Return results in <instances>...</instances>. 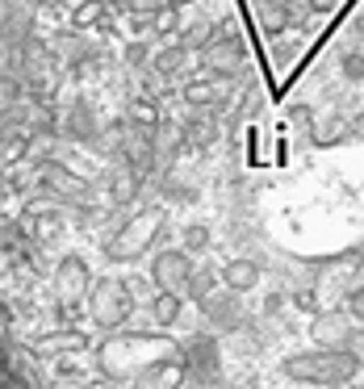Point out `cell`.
<instances>
[{"mask_svg": "<svg viewBox=\"0 0 364 389\" xmlns=\"http://www.w3.org/2000/svg\"><path fill=\"white\" fill-rule=\"evenodd\" d=\"M356 368H360V360H356V356H348V351L297 356V360H289V364H285V373H289V377H297V381H326V385L356 377Z\"/></svg>", "mask_w": 364, "mask_h": 389, "instance_id": "obj_1", "label": "cell"}, {"mask_svg": "<svg viewBox=\"0 0 364 389\" xmlns=\"http://www.w3.org/2000/svg\"><path fill=\"white\" fill-rule=\"evenodd\" d=\"M92 314H96L101 327L126 322V318H130V289L118 285V281H101V289H96V298H92Z\"/></svg>", "mask_w": 364, "mask_h": 389, "instance_id": "obj_2", "label": "cell"}, {"mask_svg": "<svg viewBox=\"0 0 364 389\" xmlns=\"http://www.w3.org/2000/svg\"><path fill=\"white\" fill-rule=\"evenodd\" d=\"M155 281H159L168 293L184 289V281H188V259H184L181 252H168V256H159V259H155Z\"/></svg>", "mask_w": 364, "mask_h": 389, "instance_id": "obj_3", "label": "cell"}, {"mask_svg": "<svg viewBox=\"0 0 364 389\" xmlns=\"http://www.w3.org/2000/svg\"><path fill=\"white\" fill-rule=\"evenodd\" d=\"M256 281H260V272H256L251 264H243V259L227 268V285H230V289H251Z\"/></svg>", "mask_w": 364, "mask_h": 389, "instance_id": "obj_4", "label": "cell"}, {"mask_svg": "<svg viewBox=\"0 0 364 389\" xmlns=\"http://www.w3.org/2000/svg\"><path fill=\"white\" fill-rule=\"evenodd\" d=\"M155 318H159V322H172V318H176V298H172V293H164V298L155 302Z\"/></svg>", "mask_w": 364, "mask_h": 389, "instance_id": "obj_5", "label": "cell"}, {"mask_svg": "<svg viewBox=\"0 0 364 389\" xmlns=\"http://www.w3.org/2000/svg\"><path fill=\"white\" fill-rule=\"evenodd\" d=\"M352 314H360V318H364V289L352 298Z\"/></svg>", "mask_w": 364, "mask_h": 389, "instance_id": "obj_6", "label": "cell"}]
</instances>
